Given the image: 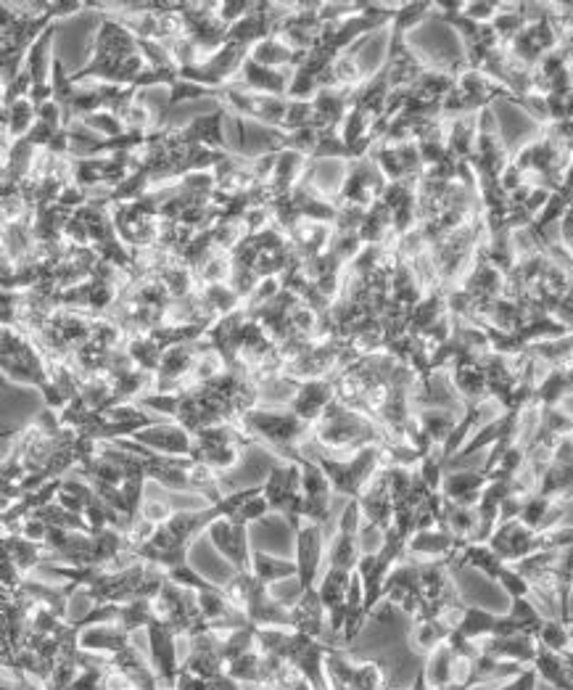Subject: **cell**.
<instances>
[{
    "instance_id": "ac0fdd59",
    "label": "cell",
    "mask_w": 573,
    "mask_h": 690,
    "mask_svg": "<svg viewBox=\"0 0 573 690\" xmlns=\"http://www.w3.org/2000/svg\"><path fill=\"white\" fill-rule=\"evenodd\" d=\"M228 661H225V635L220 632H204L191 638V653L183 661L180 672L196 677H220L225 675Z\"/></svg>"
},
{
    "instance_id": "ba28073f",
    "label": "cell",
    "mask_w": 573,
    "mask_h": 690,
    "mask_svg": "<svg viewBox=\"0 0 573 690\" xmlns=\"http://www.w3.org/2000/svg\"><path fill=\"white\" fill-rule=\"evenodd\" d=\"M3 371L8 379L37 386L40 392L51 384L48 360L40 347L19 328H3Z\"/></svg>"
},
{
    "instance_id": "5b68a950",
    "label": "cell",
    "mask_w": 573,
    "mask_h": 690,
    "mask_svg": "<svg viewBox=\"0 0 573 690\" xmlns=\"http://www.w3.org/2000/svg\"><path fill=\"white\" fill-rule=\"evenodd\" d=\"M386 458V447L368 445L357 450L349 458H333L325 450H312V460L323 468L325 476L331 479V487L336 495H344L349 500H360L362 492L368 490L375 474L381 471V463Z\"/></svg>"
},
{
    "instance_id": "277c9868",
    "label": "cell",
    "mask_w": 573,
    "mask_h": 690,
    "mask_svg": "<svg viewBox=\"0 0 573 690\" xmlns=\"http://www.w3.org/2000/svg\"><path fill=\"white\" fill-rule=\"evenodd\" d=\"M238 426H241L254 442H262V445H267L270 450H275L280 458L294 460V463L304 455L302 442L309 437V431H312V426L296 416L291 408L280 410L262 408V405H259V408H251L249 413H243Z\"/></svg>"
},
{
    "instance_id": "3957f363",
    "label": "cell",
    "mask_w": 573,
    "mask_h": 690,
    "mask_svg": "<svg viewBox=\"0 0 573 690\" xmlns=\"http://www.w3.org/2000/svg\"><path fill=\"white\" fill-rule=\"evenodd\" d=\"M315 445L331 453H346V450H362L368 445H389V434L365 413L346 408L344 402L333 400L323 413L315 429Z\"/></svg>"
},
{
    "instance_id": "83f0119b",
    "label": "cell",
    "mask_w": 573,
    "mask_h": 690,
    "mask_svg": "<svg viewBox=\"0 0 573 690\" xmlns=\"http://www.w3.org/2000/svg\"><path fill=\"white\" fill-rule=\"evenodd\" d=\"M489 476L478 468V471H447L444 484H441V495L457 505H471L476 508L481 500V492L486 490Z\"/></svg>"
},
{
    "instance_id": "db71d44e",
    "label": "cell",
    "mask_w": 573,
    "mask_h": 690,
    "mask_svg": "<svg viewBox=\"0 0 573 690\" xmlns=\"http://www.w3.org/2000/svg\"><path fill=\"white\" fill-rule=\"evenodd\" d=\"M267 513H272V508H270V503H267L265 492H262V495H257V498H251L243 505H238L236 511H233V516H230V521H233V524L249 527V524H254V521L265 519Z\"/></svg>"
},
{
    "instance_id": "7a4b0ae2",
    "label": "cell",
    "mask_w": 573,
    "mask_h": 690,
    "mask_svg": "<svg viewBox=\"0 0 573 690\" xmlns=\"http://www.w3.org/2000/svg\"><path fill=\"white\" fill-rule=\"evenodd\" d=\"M257 643L262 651L286 659L312 685V690H331L328 669H325V659L333 651L331 646H325L317 638L302 635V632L278 630V627H259Z\"/></svg>"
},
{
    "instance_id": "74e56055",
    "label": "cell",
    "mask_w": 573,
    "mask_h": 690,
    "mask_svg": "<svg viewBox=\"0 0 573 690\" xmlns=\"http://www.w3.org/2000/svg\"><path fill=\"white\" fill-rule=\"evenodd\" d=\"M497 622H500V614L478 609V606H465L455 632L460 635V638L471 640V643H478V640L492 638L494 630H497Z\"/></svg>"
},
{
    "instance_id": "9f6ffc18",
    "label": "cell",
    "mask_w": 573,
    "mask_h": 690,
    "mask_svg": "<svg viewBox=\"0 0 573 690\" xmlns=\"http://www.w3.org/2000/svg\"><path fill=\"white\" fill-rule=\"evenodd\" d=\"M251 8H254V3H249V0H225L217 6V14L228 27H233L236 22H241L243 16L251 14Z\"/></svg>"
},
{
    "instance_id": "4dcf8cb0",
    "label": "cell",
    "mask_w": 573,
    "mask_h": 690,
    "mask_svg": "<svg viewBox=\"0 0 573 690\" xmlns=\"http://www.w3.org/2000/svg\"><path fill=\"white\" fill-rule=\"evenodd\" d=\"M127 643H133V635H127V632L119 627V622L88 627V630L80 635V646L90 653H101V656H114V653L122 651Z\"/></svg>"
},
{
    "instance_id": "681fc988",
    "label": "cell",
    "mask_w": 573,
    "mask_h": 690,
    "mask_svg": "<svg viewBox=\"0 0 573 690\" xmlns=\"http://www.w3.org/2000/svg\"><path fill=\"white\" fill-rule=\"evenodd\" d=\"M177 690H241V685L228 675L196 677L188 675V672H180V677H177Z\"/></svg>"
},
{
    "instance_id": "d590c367",
    "label": "cell",
    "mask_w": 573,
    "mask_h": 690,
    "mask_svg": "<svg viewBox=\"0 0 573 690\" xmlns=\"http://www.w3.org/2000/svg\"><path fill=\"white\" fill-rule=\"evenodd\" d=\"M37 125V106L30 98H19L11 106H3V143L22 141Z\"/></svg>"
},
{
    "instance_id": "7dc6e473",
    "label": "cell",
    "mask_w": 573,
    "mask_h": 690,
    "mask_svg": "<svg viewBox=\"0 0 573 690\" xmlns=\"http://www.w3.org/2000/svg\"><path fill=\"white\" fill-rule=\"evenodd\" d=\"M199 98H222V90H212V88H204V85H199V82H191V80H180L169 88V112L175 109V106L185 104V101H199Z\"/></svg>"
},
{
    "instance_id": "484cf974",
    "label": "cell",
    "mask_w": 573,
    "mask_h": 690,
    "mask_svg": "<svg viewBox=\"0 0 573 690\" xmlns=\"http://www.w3.org/2000/svg\"><path fill=\"white\" fill-rule=\"evenodd\" d=\"M111 667L117 669V672H122L138 690H164L162 680L156 675L151 659H146L133 643H127L122 651L111 656Z\"/></svg>"
},
{
    "instance_id": "f546056e",
    "label": "cell",
    "mask_w": 573,
    "mask_h": 690,
    "mask_svg": "<svg viewBox=\"0 0 573 690\" xmlns=\"http://www.w3.org/2000/svg\"><path fill=\"white\" fill-rule=\"evenodd\" d=\"M531 667L537 669V675L542 683L550 685L552 690H573V669L568 664L566 653L550 651V648L539 646L537 659Z\"/></svg>"
},
{
    "instance_id": "816d5d0a",
    "label": "cell",
    "mask_w": 573,
    "mask_h": 690,
    "mask_svg": "<svg viewBox=\"0 0 573 690\" xmlns=\"http://www.w3.org/2000/svg\"><path fill=\"white\" fill-rule=\"evenodd\" d=\"M167 579L169 582H175V585L185 587V590H196V593H206V590H217V587H220V585H212V582H209L204 574L196 572L191 564H183V566H175V569H169Z\"/></svg>"
},
{
    "instance_id": "c3c4849f",
    "label": "cell",
    "mask_w": 573,
    "mask_h": 690,
    "mask_svg": "<svg viewBox=\"0 0 573 690\" xmlns=\"http://www.w3.org/2000/svg\"><path fill=\"white\" fill-rule=\"evenodd\" d=\"M82 122L93 130V133H98L101 138H106V141H111V138H119V135L127 133V125L125 119L117 117V114L106 112V109H101V112L96 114H88V117H82Z\"/></svg>"
},
{
    "instance_id": "f907efd6",
    "label": "cell",
    "mask_w": 573,
    "mask_h": 690,
    "mask_svg": "<svg viewBox=\"0 0 573 690\" xmlns=\"http://www.w3.org/2000/svg\"><path fill=\"white\" fill-rule=\"evenodd\" d=\"M143 492H146V476H133V479H125L122 482V498L127 505V516H130V527L135 521H140V513H143Z\"/></svg>"
},
{
    "instance_id": "6f0895ef",
    "label": "cell",
    "mask_w": 573,
    "mask_h": 690,
    "mask_svg": "<svg viewBox=\"0 0 573 690\" xmlns=\"http://www.w3.org/2000/svg\"><path fill=\"white\" fill-rule=\"evenodd\" d=\"M539 685V675L534 667H526L521 675L510 677L507 683L500 685V690H537Z\"/></svg>"
},
{
    "instance_id": "30bf717a",
    "label": "cell",
    "mask_w": 573,
    "mask_h": 690,
    "mask_svg": "<svg viewBox=\"0 0 573 690\" xmlns=\"http://www.w3.org/2000/svg\"><path fill=\"white\" fill-rule=\"evenodd\" d=\"M389 186V180L383 178L378 164L365 156V159H354L349 162L341 180V191L336 196V207H362L370 209L375 201L381 199L383 191Z\"/></svg>"
},
{
    "instance_id": "6da1fadb",
    "label": "cell",
    "mask_w": 573,
    "mask_h": 690,
    "mask_svg": "<svg viewBox=\"0 0 573 690\" xmlns=\"http://www.w3.org/2000/svg\"><path fill=\"white\" fill-rule=\"evenodd\" d=\"M148 69V61L140 51V40L133 30H127L117 16L103 14L101 27L93 35L90 59L82 69L69 72L74 85H85L88 80L106 82V85H135L138 77Z\"/></svg>"
},
{
    "instance_id": "91938a15",
    "label": "cell",
    "mask_w": 573,
    "mask_h": 690,
    "mask_svg": "<svg viewBox=\"0 0 573 690\" xmlns=\"http://www.w3.org/2000/svg\"><path fill=\"white\" fill-rule=\"evenodd\" d=\"M410 690H434V688H431V685H428L426 672H423V669H420V672H418V677H415V683H412Z\"/></svg>"
},
{
    "instance_id": "ab89813d",
    "label": "cell",
    "mask_w": 573,
    "mask_h": 690,
    "mask_svg": "<svg viewBox=\"0 0 573 690\" xmlns=\"http://www.w3.org/2000/svg\"><path fill=\"white\" fill-rule=\"evenodd\" d=\"M98 498V492L93 490V484L88 482V479H74V476H67L64 479V484H61V492H59V503L67 508V511L72 513H80V516H85V511H88L90 505H93V500Z\"/></svg>"
},
{
    "instance_id": "52a82bcc",
    "label": "cell",
    "mask_w": 573,
    "mask_h": 690,
    "mask_svg": "<svg viewBox=\"0 0 573 690\" xmlns=\"http://www.w3.org/2000/svg\"><path fill=\"white\" fill-rule=\"evenodd\" d=\"M251 445L254 439L238 423H217V426H206L199 434H193L191 458L212 471H230L238 466L243 450Z\"/></svg>"
},
{
    "instance_id": "836d02e7",
    "label": "cell",
    "mask_w": 573,
    "mask_h": 690,
    "mask_svg": "<svg viewBox=\"0 0 573 690\" xmlns=\"http://www.w3.org/2000/svg\"><path fill=\"white\" fill-rule=\"evenodd\" d=\"M457 619L452 616H439V619H423V622H415L410 635L412 651L418 653H431L434 648H439L441 643H447L449 635L455 632Z\"/></svg>"
},
{
    "instance_id": "f35d334b",
    "label": "cell",
    "mask_w": 573,
    "mask_h": 690,
    "mask_svg": "<svg viewBox=\"0 0 573 690\" xmlns=\"http://www.w3.org/2000/svg\"><path fill=\"white\" fill-rule=\"evenodd\" d=\"M251 574L262 582V585H275V582H283V579H291L299 574L296 569V561H286V558H275L270 553H262V550H254V558H251Z\"/></svg>"
},
{
    "instance_id": "7bdbcfd3",
    "label": "cell",
    "mask_w": 573,
    "mask_h": 690,
    "mask_svg": "<svg viewBox=\"0 0 573 690\" xmlns=\"http://www.w3.org/2000/svg\"><path fill=\"white\" fill-rule=\"evenodd\" d=\"M156 619V603L148 601V598H140V601L127 603V606H119V627L127 632V635H135L138 630H148V624Z\"/></svg>"
},
{
    "instance_id": "60d3db41",
    "label": "cell",
    "mask_w": 573,
    "mask_h": 690,
    "mask_svg": "<svg viewBox=\"0 0 573 690\" xmlns=\"http://www.w3.org/2000/svg\"><path fill=\"white\" fill-rule=\"evenodd\" d=\"M125 349H127V355L133 357V363L138 365L140 371H148V373H154L156 376L159 365H162L164 349L159 347V344H156L151 336L148 334L133 336V339H127Z\"/></svg>"
},
{
    "instance_id": "d6986e66",
    "label": "cell",
    "mask_w": 573,
    "mask_h": 690,
    "mask_svg": "<svg viewBox=\"0 0 573 690\" xmlns=\"http://www.w3.org/2000/svg\"><path fill=\"white\" fill-rule=\"evenodd\" d=\"M283 381V379H280ZM288 386H296L294 400L288 408L294 410L296 416L307 421L315 429L323 413L328 410L333 400H336V386L333 379H312V381H283Z\"/></svg>"
},
{
    "instance_id": "f6af8a7d",
    "label": "cell",
    "mask_w": 573,
    "mask_h": 690,
    "mask_svg": "<svg viewBox=\"0 0 573 690\" xmlns=\"http://www.w3.org/2000/svg\"><path fill=\"white\" fill-rule=\"evenodd\" d=\"M338 159H349L352 162V151L344 143L341 133H320L317 138V149L309 159V164H323V162H338Z\"/></svg>"
},
{
    "instance_id": "1f68e13d",
    "label": "cell",
    "mask_w": 573,
    "mask_h": 690,
    "mask_svg": "<svg viewBox=\"0 0 573 690\" xmlns=\"http://www.w3.org/2000/svg\"><path fill=\"white\" fill-rule=\"evenodd\" d=\"M249 56L257 61V64H262V67L296 69L299 64H302L307 53L294 51V48L286 43V40L275 35V38H267V40H262V43L254 45Z\"/></svg>"
},
{
    "instance_id": "7402d4cb",
    "label": "cell",
    "mask_w": 573,
    "mask_h": 690,
    "mask_svg": "<svg viewBox=\"0 0 573 690\" xmlns=\"http://www.w3.org/2000/svg\"><path fill=\"white\" fill-rule=\"evenodd\" d=\"M354 572H341V569H325L323 579H320V598H323V606L328 611V619H331V638H338L344 632L346 624V598H349V587H352Z\"/></svg>"
},
{
    "instance_id": "e0dca14e",
    "label": "cell",
    "mask_w": 573,
    "mask_h": 690,
    "mask_svg": "<svg viewBox=\"0 0 573 690\" xmlns=\"http://www.w3.org/2000/svg\"><path fill=\"white\" fill-rule=\"evenodd\" d=\"M323 545H325V527L304 521L302 529L296 532V579H299V593L317 587V574L323 564Z\"/></svg>"
},
{
    "instance_id": "7c38bea8",
    "label": "cell",
    "mask_w": 573,
    "mask_h": 690,
    "mask_svg": "<svg viewBox=\"0 0 573 690\" xmlns=\"http://www.w3.org/2000/svg\"><path fill=\"white\" fill-rule=\"evenodd\" d=\"M222 101H225V106H228L233 114H238V117L257 119V122L272 127V130H280V127H283L288 104H291V98L265 96V93H254V90H241L236 88V85L222 88Z\"/></svg>"
},
{
    "instance_id": "d4e9b609",
    "label": "cell",
    "mask_w": 573,
    "mask_h": 690,
    "mask_svg": "<svg viewBox=\"0 0 573 690\" xmlns=\"http://www.w3.org/2000/svg\"><path fill=\"white\" fill-rule=\"evenodd\" d=\"M537 638L534 635H505V638H484L478 640V651L492 656V659L500 661H513V664H521V667H531L534 659H537Z\"/></svg>"
},
{
    "instance_id": "bcb514c9",
    "label": "cell",
    "mask_w": 573,
    "mask_h": 690,
    "mask_svg": "<svg viewBox=\"0 0 573 690\" xmlns=\"http://www.w3.org/2000/svg\"><path fill=\"white\" fill-rule=\"evenodd\" d=\"M431 11H434V3H402V6H397L391 30L407 35V32L415 30L420 22H426L428 16H434Z\"/></svg>"
},
{
    "instance_id": "d6a6232c",
    "label": "cell",
    "mask_w": 573,
    "mask_h": 690,
    "mask_svg": "<svg viewBox=\"0 0 573 690\" xmlns=\"http://www.w3.org/2000/svg\"><path fill=\"white\" fill-rule=\"evenodd\" d=\"M457 566H468V569H476V572L484 574L486 579H492V582H497L502 574V569H505V561H502L497 553L492 550V545L489 542H468L465 548H460V553H457L455 558Z\"/></svg>"
},
{
    "instance_id": "ffe728a7",
    "label": "cell",
    "mask_w": 573,
    "mask_h": 690,
    "mask_svg": "<svg viewBox=\"0 0 573 690\" xmlns=\"http://www.w3.org/2000/svg\"><path fill=\"white\" fill-rule=\"evenodd\" d=\"M230 114L233 112H230L228 106H225V101H222L214 112L193 117L188 125L180 127L185 143H191V146H204V149L212 151H225V154H236L233 146L228 143V138H225V122H228Z\"/></svg>"
},
{
    "instance_id": "f5cc1de1",
    "label": "cell",
    "mask_w": 573,
    "mask_h": 690,
    "mask_svg": "<svg viewBox=\"0 0 573 690\" xmlns=\"http://www.w3.org/2000/svg\"><path fill=\"white\" fill-rule=\"evenodd\" d=\"M312 114H315L312 101L291 98V104H288V112H286V122H283V127H280V133H296V130L312 127Z\"/></svg>"
},
{
    "instance_id": "9c48e42d",
    "label": "cell",
    "mask_w": 573,
    "mask_h": 690,
    "mask_svg": "<svg viewBox=\"0 0 573 690\" xmlns=\"http://www.w3.org/2000/svg\"><path fill=\"white\" fill-rule=\"evenodd\" d=\"M265 498L270 503L272 513H283L294 532H299L304 524V490H302V466L294 460L275 463L270 474L262 482Z\"/></svg>"
},
{
    "instance_id": "cb8c5ba5",
    "label": "cell",
    "mask_w": 573,
    "mask_h": 690,
    "mask_svg": "<svg viewBox=\"0 0 573 690\" xmlns=\"http://www.w3.org/2000/svg\"><path fill=\"white\" fill-rule=\"evenodd\" d=\"M291 619H294L291 630L309 635V638H323L325 630L331 627V619H328V611H325L323 598H320L317 587L299 593V601L291 606Z\"/></svg>"
},
{
    "instance_id": "b9f144b4",
    "label": "cell",
    "mask_w": 573,
    "mask_h": 690,
    "mask_svg": "<svg viewBox=\"0 0 573 690\" xmlns=\"http://www.w3.org/2000/svg\"><path fill=\"white\" fill-rule=\"evenodd\" d=\"M201 294H204L206 305L212 307L217 318H225L230 312L246 307L241 294H238L230 283H209V286H201Z\"/></svg>"
},
{
    "instance_id": "e575fe53",
    "label": "cell",
    "mask_w": 573,
    "mask_h": 690,
    "mask_svg": "<svg viewBox=\"0 0 573 690\" xmlns=\"http://www.w3.org/2000/svg\"><path fill=\"white\" fill-rule=\"evenodd\" d=\"M415 421H418L420 431L431 439V445L436 450H441V447L447 445V439L452 437V431L457 429L460 418H457L455 410L449 408H420Z\"/></svg>"
},
{
    "instance_id": "4fadbf2b",
    "label": "cell",
    "mask_w": 573,
    "mask_h": 690,
    "mask_svg": "<svg viewBox=\"0 0 573 690\" xmlns=\"http://www.w3.org/2000/svg\"><path fill=\"white\" fill-rule=\"evenodd\" d=\"M328 683L344 690H386V675L378 661H352L341 648H333L325 659Z\"/></svg>"
},
{
    "instance_id": "ee69618b",
    "label": "cell",
    "mask_w": 573,
    "mask_h": 690,
    "mask_svg": "<svg viewBox=\"0 0 573 690\" xmlns=\"http://www.w3.org/2000/svg\"><path fill=\"white\" fill-rule=\"evenodd\" d=\"M537 643L544 648H550V651L566 653L571 651V630H568V624L563 622V619H558V616L544 619L542 630H539L537 635Z\"/></svg>"
},
{
    "instance_id": "44dd1931",
    "label": "cell",
    "mask_w": 573,
    "mask_h": 690,
    "mask_svg": "<svg viewBox=\"0 0 573 690\" xmlns=\"http://www.w3.org/2000/svg\"><path fill=\"white\" fill-rule=\"evenodd\" d=\"M135 442L148 450H154L159 455H169V458H191L193 450V434L188 429H183L177 421H164L156 423V426H148V429L138 431L135 434Z\"/></svg>"
},
{
    "instance_id": "94428289",
    "label": "cell",
    "mask_w": 573,
    "mask_h": 690,
    "mask_svg": "<svg viewBox=\"0 0 573 690\" xmlns=\"http://www.w3.org/2000/svg\"><path fill=\"white\" fill-rule=\"evenodd\" d=\"M441 690H471V685H449V688H441Z\"/></svg>"
},
{
    "instance_id": "8992f818",
    "label": "cell",
    "mask_w": 573,
    "mask_h": 690,
    "mask_svg": "<svg viewBox=\"0 0 573 690\" xmlns=\"http://www.w3.org/2000/svg\"><path fill=\"white\" fill-rule=\"evenodd\" d=\"M225 593L241 606V611L249 616L254 627H278V630H291V609L275 601L270 595V587L262 585L251 572H236V577L225 585Z\"/></svg>"
},
{
    "instance_id": "680465c9",
    "label": "cell",
    "mask_w": 573,
    "mask_h": 690,
    "mask_svg": "<svg viewBox=\"0 0 573 690\" xmlns=\"http://www.w3.org/2000/svg\"><path fill=\"white\" fill-rule=\"evenodd\" d=\"M43 8L45 14H51L53 22H56V19H64V16L80 14L85 3H80V0H59V3H43Z\"/></svg>"
},
{
    "instance_id": "9a60e30c",
    "label": "cell",
    "mask_w": 573,
    "mask_h": 690,
    "mask_svg": "<svg viewBox=\"0 0 573 690\" xmlns=\"http://www.w3.org/2000/svg\"><path fill=\"white\" fill-rule=\"evenodd\" d=\"M148 646H151V664H154L156 675L162 680L164 688H177V677H180V661H177V635L175 627L164 622L162 616H156L148 624Z\"/></svg>"
},
{
    "instance_id": "8fae6325",
    "label": "cell",
    "mask_w": 573,
    "mask_h": 690,
    "mask_svg": "<svg viewBox=\"0 0 573 690\" xmlns=\"http://www.w3.org/2000/svg\"><path fill=\"white\" fill-rule=\"evenodd\" d=\"M362 508L360 500H349L338 521L336 537L328 550V566L341 572H357L362 561Z\"/></svg>"
},
{
    "instance_id": "f1b7e54d",
    "label": "cell",
    "mask_w": 573,
    "mask_h": 690,
    "mask_svg": "<svg viewBox=\"0 0 573 690\" xmlns=\"http://www.w3.org/2000/svg\"><path fill=\"white\" fill-rule=\"evenodd\" d=\"M3 558H8L22 574H30L32 569H40L48 561V550L19 532H3Z\"/></svg>"
},
{
    "instance_id": "5bb4252c",
    "label": "cell",
    "mask_w": 573,
    "mask_h": 690,
    "mask_svg": "<svg viewBox=\"0 0 573 690\" xmlns=\"http://www.w3.org/2000/svg\"><path fill=\"white\" fill-rule=\"evenodd\" d=\"M302 466V490H304V521L328 527L331 521V503H333V487L331 479L325 476V471L317 466L315 460L302 455L296 460Z\"/></svg>"
},
{
    "instance_id": "2e32d148",
    "label": "cell",
    "mask_w": 573,
    "mask_h": 690,
    "mask_svg": "<svg viewBox=\"0 0 573 690\" xmlns=\"http://www.w3.org/2000/svg\"><path fill=\"white\" fill-rule=\"evenodd\" d=\"M209 540L217 548L228 564H233L236 572H251V558H254V550H251L249 542V527L243 524H233L230 519H220L214 521L209 527Z\"/></svg>"
},
{
    "instance_id": "8d00e7d4",
    "label": "cell",
    "mask_w": 573,
    "mask_h": 690,
    "mask_svg": "<svg viewBox=\"0 0 573 690\" xmlns=\"http://www.w3.org/2000/svg\"><path fill=\"white\" fill-rule=\"evenodd\" d=\"M53 35H56V22L35 40V45H32L30 53H27V64H24V67L30 69L32 88H37V85H51V69L53 59H56V56H51Z\"/></svg>"
},
{
    "instance_id": "6125c7cd",
    "label": "cell",
    "mask_w": 573,
    "mask_h": 690,
    "mask_svg": "<svg viewBox=\"0 0 573 690\" xmlns=\"http://www.w3.org/2000/svg\"><path fill=\"white\" fill-rule=\"evenodd\" d=\"M566 624H568V630H571V651H573V614L568 616V619H566Z\"/></svg>"
},
{
    "instance_id": "11a10c76",
    "label": "cell",
    "mask_w": 573,
    "mask_h": 690,
    "mask_svg": "<svg viewBox=\"0 0 573 690\" xmlns=\"http://www.w3.org/2000/svg\"><path fill=\"white\" fill-rule=\"evenodd\" d=\"M497 585H500L502 590L510 595V601H513V598H529L531 595L529 579L523 577V574L518 572L513 564H507L505 569H502L500 579H497Z\"/></svg>"
},
{
    "instance_id": "4316f807",
    "label": "cell",
    "mask_w": 573,
    "mask_h": 690,
    "mask_svg": "<svg viewBox=\"0 0 573 690\" xmlns=\"http://www.w3.org/2000/svg\"><path fill=\"white\" fill-rule=\"evenodd\" d=\"M286 236L291 241V246H294V252L307 262L328 252L333 238V225L315 223V220H299L294 228L288 230Z\"/></svg>"
},
{
    "instance_id": "603a6c76",
    "label": "cell",
    "mask_w": 573,
    "mask_h": 690,
    "mask_svg": "<svg viewBox=\"0 0 573 690\" xmlns=\"http://www.w3.org/2000/svg\"><path fill=\"white\" fill-rule=\"evenodd\" d=\"M291 80H294V69H270L262 67L257 61L246 59L241 75L236 77V88L241 90H254V93H265V96H280L288 98V88H291Z\"/></svg>"
}]
</instances>
